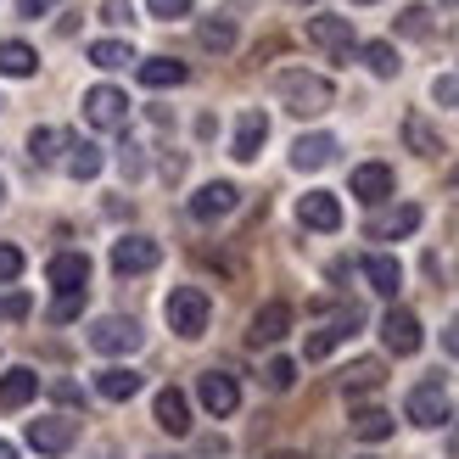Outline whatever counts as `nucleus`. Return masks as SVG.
Returning a JSON list of instances; mask_svg holds the SVG:
<instances>
[{
  "label": "nucleus",
  "mask_w": 459,
  "mask_h": 459,
  "mask_svg": "<svg viewBox=\"0 0 459 459\" xmlns=\"http://www.w3.org/2000/svg\"><path fill=\"white\" fill-rule=\"evenodd\" d=\"M274 96H281L297 118H319V112H331L336 84L325 74H308V67H286V74H274Z\"/></svg>",
  "instance_id": "obj_1"
},
{
  "label": "nucleus",
  "mask_w": 459,
  "mask_h": 459,
  "mask_svg": "<svg viewBox=\"0 0 459 459\" xmlns=\"http://www.w3.org/2000/svg\"><path fill=\"white\" fill-rule=\"evenodd\" d=\"M163 314H169V331L174 336H202V331H208V319H213V303H208V291H202V286H174Z\"/></svg>",
  "instance_id": "obj_2"
},
{
  "label": "nucleus",
  "mask_w": 459,
  "mask_h": 459,
  "mask_svg": "<svg viewBox=\"0 0 459 459\" xmlns=\"http://www.w3.org/2000/svg\"><path fill=\"white\" fill-rule=\"evenodd\" d=\"M141 342H146V331L134 325L129 314H107V319H96V331H90V348H96V353H107V359L134 353Z\"/></svg>",
  "instance_id": "obj_3"
},
{
  "label": "nucleus",
  "mask_w": 459,
  "mask_h": 459,
  "mask_svg": "<svg viewBox=\"0 0 459 459\" xmlns=\"http://www.w3.org/2000/svg\"><path fill=\"white\" fill-rule=\"evenodd\" d=\"M84 124H90V129H124V124H129V96H124L118 84L84 90Z\"/></svg>",
  "instance_id": "obj_4"
},
{
  "label": "nucleus",
  "mask_w": 459,
  "mask_h": 459,
  "mask_svg": "<svg viewBox=\"0 0 459 459\" xmlns=\"http://www.w3.org/2000/svg\"><path fill=\"white\" fill-rule=\"evenodd\" d=\"M403 415L415 420L420 431H431V426H448V415H454V403H448V386H443V381H420L415 393H409Z\"/></svg>",
  "instance_id": "obj_5"
},
{
  "label": "nucleus",
  "mask_w": 459,
  "mask_h": 459,
  "mask_svg": "<svg viewBox=\"0 0 459 459\" xmlns=\"http://www.w3.org/2000/svg\"><path fill=\"white\" fill-rule=\"evenodd\" d=\"M381 342H386V353H398V359H409V353H420V319L409 314V308H386L381 314Z\"/></svg>",
  "instance_id": "obj_6"
},
{
  "label": "nucleus",
  "mask_w": 459,
  "mask_h": 459,
  "mask_svg": "<svg viewBox=\"0 0 459 459\" xmlns=\"http://www.w3.org/2000/svg\"><path fill=\"white\" fill-rule=\"evenodd\" d=\"M196 398H202V409H208L213 420H224V415H236V403H241V386H236V376H224V370H202V381H196Z\"/></svg>",
  "instance_id": "obj_7"
},
{
  "label": "nucleus",
  "mask_w": 459,
  "mask_h": 459,
  "mask_svg": "<svg viewBox=\"0 0 459 459\" xmlns=\"http://www.w3.org/2000/svg\"><path fill=\"white\" fill-rule=\"evenodd\" d=\"M415 230H420V208H415V202H398V208L370 213L364 236H370V241H403V236H415Z\"/></svg>",
  "instance_id": "obj_8"
},
{
  "label": "nucleus",
  "mask_w": 459,
  "mask_h": 459,
  "mask_svg": "<svg viewBox=\"0 0 459 459\" xmlns=\"http://www.w3.org/2000/svg\"><path fill=\"white\" fill-rule=\"evenodd\" d=\"M157 258H163V247H157L152 236L112 241V274H146V269H157Z\"/></svg>",
  "instance_id": "obj_9"
},
{
  "label": "nucleus",
  "mask_w": 459,
  "mask_h": 459,
  "mask_svg": "<svg viewBox=\"0 0 459 459\" xmlns=\"http://www.w3.org/2000/svg\"><path fill=\"white\" fill-rule=\"evenodd\" d=\"M308 39L319 45V51H331V56H348L353 51V17L319 12V17H308Z\"/></svg>",
  "instance_id": "obj_10"
},
{
  "label": "nucleus",
  "mask_w": 459,
  "mask_h": 459,
  "mask_svg": "<svg viewBox=\"0 0 459 459\" xmlns=\"http://www.w3.org/2000/svg\"><path fill=\"white\" fill-rule=\"evenodd\" d=\"M286 331H291V303H281V297H274V303H264L258 314H252L247 342H252V348H274Z\"/></svg>",
  "instance_id": "obj_11"
},
{
  "label": "nucleus",
  "mask_w": 459,
  "mask_h": 459,
  "mask_svg": "<svg viewBox=\"0 0 459 459\" xmlns=\"http://www.w3.org/2000/svg\"><path fill=\"white\" fill-rule=\"evenodd\" d=\"M79 437V426L67 420V415H45V420H29V448L39 454H67Z\"/></svg>",
  "instance_id": "obj_12"
},
{
  "label": "nucleus",
  "mask_w": 459,
  "mask_h": 459,
  "mask_svg": "<svg viewBox=\"0 0 459 459\" xmlns=\"http://www.w3.org/2000/svg\"><path fill=\"white\" fill-rule=\"evenodd\" d=\"M264 141H269V118L258 107H247L241 118H236V141H230V157H236V163H252V157L264 152Z\"/></svg>",
  "instance_id": "obj_13"
},
{
  "label": "nucleus",
  "mask_w": 459,
  "mask_h": 459,
  "mask_svg": "<svg viewBox=\"0 0 459 459\" xmlns=\"http://www.w3.org/2000/svg\"><path fill=\"white\" fill-rule=\"evenodd\" d=\"M297 219H303V230H342V202L331 191H308L303 202H297Z\"/></svg>",
  "instance_id": "obj_14"
},
{
  "label": "nucleus",
  "mask_w": 459,
  "mask_h": 459,
  "mask_svg": "<svg viewBox=\"0 0 459 459\" xmlns=\"http://www.w3.org/2000/svg\"><path fill=\"white\" fill-rule=\"evenodd\" d=\"M236 202H241V191L230 186V179H213V186H202L196 196H191V213L208 224V219H224V213H236Z\"/></svg>",
  "instance_id": "obj_15"
},
{
  "label": "nucleus",
  "mask_w": 459,
  "mask_h": 459,
  "mask_svg": "<svg viewBox=\"0 0 459 459\" xmlns=\"http://www.w3.org/2000/svg\"><path fill=\"white\" fill-rule=\"evenodd\" d=\"M353 196L370 202V208H381V202L393 196V169H386V163H359L353 169Z\"/></svg>",
  "instance_id": "obj_16"
},
{
  "label": "nucleus",
  "mask_w": 459,
  "mask_h": 459,
  "mask_svg": "<svg viewBox=\"0 0 459 459\" xmlns=\"http://www.w3.org/2000/svg\"><path fill=\"white\" fill-rule=\"evenodd\" d=\"M134 74H141L146 90H174V84H186V79H191V67H186V62H174V56H146V62H134Z\"/></svg>",
  "instance_id": "obj_17"
},
{
  "label": "nucleus",
  "mask_w": 459,
  "mask_h": 459,
  "mask_svg": "<svg viewBox=\"0 0 459 459\" xmlns=\"http://www.w3.org/2000/svg\"><path fill=\"white\" fill-rule=\"evenodd\" d=\"M45 274H51L56 291H84V281H90V258H84V252H56V258L45 264Z\"/></svg>",
  "instance_id": "obj_18"
},
{
  "label": "nucleus",
  "mask_w": 459,
  "mask_h": 459,
  "mask_svg": "<svg viewBox=\"0 0 459 459\" xmlns=\"http://www.w3.org/2000/svg\"><path fill=\"white\" fill-rule=\"evenodd\" d=\"M157 426H163L169 437H186L191 431V403H186L179 386H163V393H157Z\"/></svg>",
  "instance_id": "obj_19"
},
{
  "label": "nucleus",
  "mask_w": 459,
  "mask_h": 459,
  "mask_svg": "<svg viewBox=\"0 0 459 459\" xmlns=\"http://www.w3.org/2000/svg\"><path fill=\"white\" fill-rule=\"evenodd\" d=\"M331 157H336V134H303V141H291V169H303V174L325 169Z\"/></svg>",
  "instance_id": "obj_20"
},
{
  "label": "nucleus",
  "mask_w": 459,
  "mask_h": 459,
  "mask_svg": "<svg viewBox=\"0 0 459 459\" xmlns=\"http://www.w3.org/2000/svg\"><path fill=\"white\" fill-rule=\"evenodd\" d=\"M96 393L107 403H129L134 393H141V370H129V364H107V370L96 376Z\"/></svg>",
  "instance_id": "obj_21"
},
{
  "label": "nucleus",
  "mask_w": 459,
  "mask_h": 459,
  "mask_svg": "<svg viewBox=\"0 0 459 459\" xmlns=\"http://www.w3.org/2000/svg\"><path fill=\"white\" fill-rule=\"evenodd\" d=\"M34 398H39V376L29 370V364H17V370L0 376V409H22Z\"/></svg>",
  "instance_id": "obj_22"
},
{
  "label": "nucleus",
  "mask_w": 459,
  "mask_h": 459,
  "mask_svg": "<svg viewBox=\"0 0 459 459\" xmlns=\"http://www.w3.org/2000/svg\"><path fill=\"white\" fill-rule=\"evenodd\" d=\"M381 381H386V364L381 359H353L348 370H342V393L359 398V393H376Z\"/></svg>",
  "instance_id": "obj_23"
},
{
  "label": "nucleus",
  "mask_w": 459,
  "mask_h": 459,
  "mask_svg": "<svg viewBox=\"0 0 459 459\" xmlns=\"http://www.w3.org/2000/svg\"><path fill=\"white\" fill-rule=\"evenodd\" d=\"M364 281H370V291H381V297H398L403 269H398V258H386V252H370V258H364Z\"/></svg>",
  "instance_id": "obj_24"
},
{
  "label": "nucleus",
  "mask_w": 459,
  "mask_h": 459,
  "mask_svg": "<svg viewBox=\"0 0 459 459\" xmlns=\"http://www.w3.org/2000/svg\"><path fill=\"white\" fill-rule=\"evenodd\" d=\"M353 331H359V308H342L325 331H314V336H308V359H325L336 342H342V336H353Z\"/></svg>",
  "instance_id": "obj_25"
},
{
  "label": "nucleus",
  "mask_w": 459,
  "mask_h": 459,
  "mask_svg": "<svg viewBox=\"0 0 459 459\" xmlns=\"http://www.w3.org/2000/svg\"><path fill=\"white\" fill-rule=\"evenodd\" d=\"M0 74H6V79H34L39 74V51L22 45V39H6V45H0Z\"/></svg>",
  "instance_id": "obj_26"
},
{
  "label": "nucleus",
  "mask_w": 459,
  "mask_h": 459,
  "mask_svg": "<svg viewBox=\"0 0 459 459\" xmlns=\"http://www.w3.org/2000/svg\"><path fill=\"white\" fill-rule=\"evenodd\" d=\"M353 437H359V443H386V437H393V415H386L381 403L353 409Z\"/></svg>",
  "instance_id": "obj_27"
},
{
  "label": "nucleus",
  "mask_w": 459,
  "mask_h": 459,
  "mask_svg": "<svg viewBox=\"0 0 459 459\" xmlns=\"http://www.w3.org/2000/svg\"><path fill=\"white\" fill-rule=\"evenodd\" d=\"M101 163H107V157H101L96 141H74V134H67V174H74V179H96Z\"/></svg>",
  "instance_id": "obj_28"
},
{
  "label": "nucleus",
  "mask_w": 459,
  "mask_h": 459,
  "mask_svg": "<svg viewBox=\"0 0 459 459\" xmlns=\"http://www.w3.org/2000/svg\"><path fill=\"white\" fill-rule=\"evenodd\" d=\"M359 56H364V67H370V74L376 79H398V51H393V45H386V39H370V45H359Z\"/></svg>",
  "instance_id": "obj_29"
},
{
  "label": "nucleus",
  "mask_w": 459,
  "mask_h": 459,
  "mask_svg": "<svg viewBox=\"0 0 459 459\" xmlns=\"http://www.w3.org/2000/svg\"><path fill=\"white\" fill-rule=\"evenodd\" d=\"M90 62L107 67V74H112V67H129L134 62V45L129 39H96V45H90Z\"/></svg>",
  "instance_id": "obj_30"
},
{
  "label": "nucleus",
  "mask_w": 459,
  "mask_h": 459,
  "mask_svg": "<svg viewBox=\"0 0 459 459\" xmlns=\"http://www.w3.org/2000/svg\"><path fill=\"white\" fill-rule=\"evenodd\" d=\"M403 141L415 146L420 157H431V152H443V141H437V129H431V124L420 118V112H409V118H403Z\"/></svg>",
  "instance_id": "obj_31"
},
{
  "label": "nucleus",
  "mask_w": 459,
  "mask_h": 459,
  "mask_svg": "<svg viewBox=\"0 0 459 459\" xmlns=\"http://www.w3.org/2000/svg\"><path fill=\"white\" fill-rule=\"evenodd\" d=\"M29 152H34V163H56V157L67 152V134H62V129H34Z\"/></svg>",
  "instance_id": "obj_32"
},
{
  "label": "nucleus",
  "mask_w": 459,
  "mask_h": 459,
  "mask_svg": "<svg viewBox=\"0 0 459 459\" xmlns=\"http://www.w3.org/2000/svg\"><path fill=\"white\" fill-rule=\"evenodd\" d=\"M202 45H208V51H230V45H236V22H230V17H208V22H202Z\"/></svg>",
  "instance_id": "obj_33"
},
{
  "label": "nucleus",
  "mask_w": 459,
  "mask_h": 459,
  "mask_svg": "<svg viewBox=\"0 0 459 459\" xmlns=\"http://www.w3.org/2000/svg\"><path fill=\"white\" fill-rule=\"evenodd\" d=\"M398 34H403V39H426V34H431V12H426V6H403V12H398Z\"/></svg>",
  "instance_id": "obj_34"
},
{
  "label": "nucleus",
  "mask_w": 459,
  "mask_h": 459,
  "mask_svg": "<svg viewBox=\"0 0 459 459\" xmlns=\"http://www.w3.org/2000/svg\"><path fill=\"white\" fill-rule=\"evenodd\" d=\"M84 314V291H56V303H51V325H67V319H79Z\"/></svg>",
  "instance_id": "obj_35"
},
{
  "label": "nucleus",
  "mask_w": 459,
  "mask_h": 459,
  "mask_svg": "<svg viewBox=\"0 0 459 459\" xmlns=\"http://www.w3.org/2000/svg\"><path fill=\"white\" fill-rule=\"evenodd\" d=\"M431 101H437V107H459V67L431 79Z\"/></svg>",
  "instance_id": "obj_36"
},
{
  "label": "nucleus",
  "mask_w": 459,
  "mask_h": 459,
  "mask_svg": "<svg viewBox=\"0 0 459 459\" xmlns=\"http://www.w3.org/2000/svg\"><path fill=\"white\" fill-rule=\"evenodd\" d=\"M12 281H22V247L0 241V286H12Z\"/></svg>",
  "instance_id": "obj_37"
},
{
  "label": "nucleus",
  "mask_w": 459,
  "mask_h": 459,
  "mask_svg": "<svg viewBox=\"0 0 459 459\" xmlns=\"http://www.w3.org/2000/svg\"><path fill=\"white\" fill-rule=\"evenodd\" d=\"M264 381L274 386V393H286V386L297 381V364H291V359H269V370H264Z\"/></svg>",
  "instance_id": "obj_38"
},
{
  "label": "nucleus",
  "mask_w": 459,
  "mask_h": 459,
  "mask_svg": "<svg viewBox=\"0 0 459 459\" xmlns=\"http://www.w3.org/2000/svg\"><path fill=\"white\" fill-rule=\"evenodd\" d=\"M146 6H152V17H163V22L191 17V0H146Z\"/></svg>",
  "instance_id": "obj_39"
},
{
  "label": "nucleus",
  "mask_w": 459,
  "mask_h": 459,
  "mask_svg": "<svg viewBox=\"0 0 459 459\" xmlns=\"http://www.w3.org/2000/svg\"><path fill=\"white\" fill-rule=\"evenodd\" d=\"M51 398H56V403H67V409H79V403H84V393H79L74 381H56V386H51Z\"/></svg>",
  "instance_id": "obj_40"
},
{
  "label": "nucleus",
  "mask_w": 459,
  "mask_h": 459,
  "mask_svg": "<svg viewBox=\"0 0 459 459\" xmlns=\"http://www.w3.org/2000/svg\"><path fill=\"white\" fill-rule=\"evenodd\" d=\"M0 319H29V297H0Z\"/></svg>",
  "instance_id": "obj_41"
},
{
  "label": "nucleus",
  "mask_w": 459,
  "mask_h": 459,
  "mask_svg": "<svg viewBox=\"0 0 459 459\" xmlns=\"http://www.w3.org/2000/svg\"><path fill=\"white\" fill-rule=\"evenodd\" d=\"M62 0H17V17H45V12H56Z\"/></svg>",
  "instance_id": "obj_42"
},
{
  "label": "nucleus",
  "mask_w": 459,
  "mask_h": 459,
  "mask_svg": "<svg viewBox=\"0 0 459 459\" xmlns=\"http://www.w3.org/2000/svg\"><path fill=\"white\" fill-rule=\"evenodd\" d=\"M101 17H107V22H129V0H107Z\"/></svg>",
  "instance_id": "obj_43"
},
{
  "label": "nucleus",
  "mask_w": 459,
  "mask_h": 459,
  "mask_svg": "<svg viewBox=\"0 0 459 459\" xmlns=\"http://www.w3.org/2000/svg\"><path fill=\"white\" fill-rule=\"evenodd\" d=\"M443 353H454V359H459V319H454V325L443 331Z\"/></svg>",
  "instance_id": "obj_44"
},
{
  "label": "nucleus",
  "mask_w": 459,
  "mask_h": 459,
  "mask_svg": "<svg viewBox=\"0 0 459 459\" xmlns=\"http://www.w3.org/2000/svg\"><path fill=\"white\" fill-rule=\"evenodd\" d=\"M448 196H459V169H454V174H448Z\"/></svg>",
  "instance_id": "obj_45"
},
{
  "label": "nucleus",
  "mask_w": 459,
  "mask_h": 459,
  "mask_svg": "<svg viewBox=\"0 0 459 459\" xmlns=\"http://www.w3.org/2000/svg\"><path fill=\"white\" fill-rule=\"evenodd\" d=\"M0 459H17V448H12V443H0Z\"/></svg>",
  "instance_id": "obj_46"
},
{
  "label": "nucleus",
  "mask_w": 459,
  "mask_h": 459,
  "mask_svg": "<svg viewBox=\"0 0 459 459\" xmlns=\"http://www.w3.org/2000/svg\"><path fill=\"white\" fill-rule=\"evenodd\" d=\"M269 459H303V454H269Z\"/></svg>",
  "instance_id": "obj_47"
},
{
  "label": "nucleus",
  "mask_w": 459,
  "mask_h": 459,
  "mask_svg": "<svg viewBox=\"0 0 459 459\" xmlns=\"http://www.w3.org/2000/svg\"><path fill=\"white\" fill-rule=\"evenodd\" d=\"M353 6H370V0H353Z\"/></svg>",
  "instance_id": "obj_48"
},
{
  "label": "nucleus",
  "mask_w": 459,
  "mask_h": 459,
  "mask_svg": "<svg viewBox=\"0 0 459 459\" xmlns=\"http://www.w3.org/2000/svg\"><path fill=\"white\" fill-rule=\"evenodd\" d=\"M443 6H459V0H443Z\"/></svg>",
  "instance_id": "obj_49"
},
{
  "label": "nucleus",
  "mask_w": 459,
  "mask_h": 459,
  "mask_svg": "<svg viewBox=\"0 0 459 459\" xmlns=\"http://www.w3.org/2000/svg\"><path fill=\"white\" fill-rule=\"evenodd\" d=\"M0 196H6V186H0Z\"/></svg>",
  "instance_id": "obj_50"
}]
</instances>
